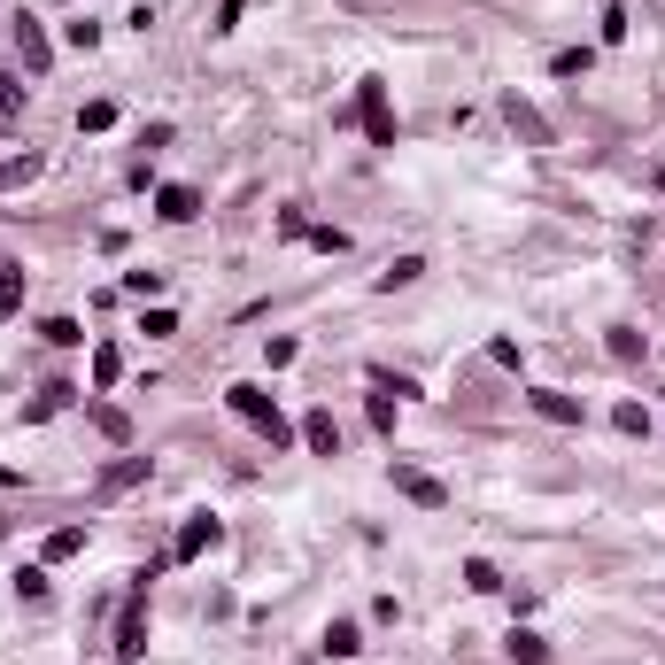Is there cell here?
<instances>
[{
	"label": "cell",
	"instance_id": "cell-1",
	"mask_svg": "<svg viewBox=\"0 0 665 665\" xmlns=\"http://www.w3.org/2000/svg\"><path fill=\"white\" fill-rule=\"evenodd\" d=\"M225 403L240 410V418H248V426H256L263 441H271V457H279V449H294V426H287V410H279V395H271L263 379H240V387H225Z\"/></svg>",
	"mask_w": 665,
	"mask_h": 665
},
{
	"label": "cell",
	"instance_id": "cell-2",
	"mask_svg": "<svg viewBox=\"0 0 665 665\" xmlns=\"http://www.w3.org/2000/svg\"><path fill=\"white\" fill-rule=\"evenodd\" d=\"M387 480H395V495H403V503H418V511H449V488H441L434 472H418L410 457L387 464Z\"/></svg>",
	"mask_w": 665,
	"mask_h": 665
},
{
	"label": "cell",
	"instance_id": "cell-3",
	"mask_svg": "<svg viewBox=\"0 0 665 665\" xmlns=\"http://www.w3.org/2000/svg\"><path fill=\"white\" fill-rule=\"evenodd\" d=\"M356 116H364L372 147H395V116H387V78H356Z\"/></svg>",
	"mask_w": 665,
	"mask_h": 665
},
{
	"label": "cell",
	"instance_id": "cell-4",
	"mask_svg": "<svg viewBox=\"0 0 665 665\" xmlns=\"http://www.w3.org/2000/svg\"><path fill=\"white\" fill-rule=\"evenodd\" d=\"M217 542H225V526L209 519V511H194V519L178 526V542H171V565H194V557H202V550H217Z\"/></svg>",
	"mask_w": 665,
	"mask_h": 665
},
{
	"label": "cell",
	"instance_id": "cell-5",
	"mask_svg": "<svg viewBox=\"0 0 665 665\" xmlns=\"http://www.w3.org/2000/svg\"><path fill=\"white\" fill-rule=\"evenodd\" d=\"M140 480H147V457H116L109 472L93 480V503H116V495H124V488H140Z\"/></svg>",
	"mask_w": 665,
	"mask_h": 665
},
{
	"label": "cell",
	"instance_id": "cell-6",
	"mask_svg": "<svg viewBox=\"0 0 665 665\" xmlns=\"http://www.w3.org/2000/svg\"><path fill=\"white\" fill-rule=\"evenodd\" d=\"M155 217H163V225H194V217H202V194H194V186H155Z\"/></svg>",
	"mask_w": 665,
	"mask_h": 665
},
{
	"label": "cell",
	"instance_id": "cell-7",
	"mask_svg": "<svg viewBox=\"0 0 665 665\" xmlns=\"http://www.w3.org/2000/svg\"><path fill=\"white\" fill-rule=\"evenodd\" d=\"M16 55H24V70H31V78H47V62H55V39H47V31H39V24L24 16V24H16Z\"/></svg>",
	"mask_w": 665,
	"mask_h": 665
},
{
	"label": "cell",
	"instance_id": "cell-8",
	"mask_svg": "<svg viewBox=\"0 0 665 665\" xmlns=\"http://www.w3.org/2000/svg\"><path fill=\"white\" fill-rule=\"evenodd\" d=\"M47 178V155H0V194H24Z\"/></svg>",
	"mask_w": 665,
	"mask_h": 665
},
{
	"label": "cell",
	"instance_id": "cell-9",
	"mask_svg": "<svg viewBox=\"0 0 665 665\" xmlns=\"http://www.w3.org/2000/svg\"><path fill=\"white\" fill-rule=\"evenodd\" d=\"M70 403H78V387H70V379H47V387L24 403V426H39V418H55V410H70Z\"/></svg>",
	"mask_w": 665,
	"mask_h": 665
},
{
	"label": "cell",
	"instance_id": "cell-10",
	"mask_svg": "<svg viewBox=\"0 0 665 665\" xmlns=\"http://www.w3.org/2000/svg\"><path fill=\"white\" fill-rule=\"evenodd\" d=\"M526 403L542 410V418H550V426H580V418H588V410H580V395H557V387H534V395H526Z\"/></svg>",
	"mask_w": 665,
	"mask_h": 665
},
{
	"label": "cell",
	"instance_id": "cell-11",
	"mask_svg": "<svg viewBox=\"0 0 665 665\" xmlns=\"http://www.w3.org/2000/svg\"><path fill=\"white\" fill-rule=\"evenodd\" d=\"M302 441H310V457H341V426H333V410H310V418H302Z\"/></svg>",
	"mask_w": 665,
	"mask_h": 665
},
{
	"label": "cell",
	"instance_id": "cell-12",
	"mask_svg": "<svg viewBox=\"0 0 665 665\" xmlns=\"http://www.w3.org/2000/svg\"><path fill=\"white\" fill-rule=\"evenodd\" d=\"M503 116H511V132H519V140H526V147H550V124H542V116L526 109L519 93H503Z\"/></svg>",
	"mask_w": 665,
	"mask_h": 665
},
{
	"label": "cell",
	"instance_id": "cell-13",
	"mask_svg": "<svg viewBox=\"0 0 665 665\" xmlns=\"http://www.w3.org/2000/svg\"><path fill=\"white\" fill-rule=\"evenodd\" d=\"M24 294H31V271H24V263H0V318H16Z\"/></svg>",
	"mask_w": 665,
	"mask_h": 665
},
{
	"label": "cell",
	"instance_id": "cell-14",
	"mask_svg": "<svg viewBox=\"0 0 665 665\" xmlns=\"http://www.w3.org/2000/svg\"><path fill=\"white\" fill-rule=\"evenodd\" d=\"M503 650H511L519 665H550V642L534 635V627H511V635H503Z\"/></svg>",
	"mask_w": 665,
	"mask_h": 665
},
{
	"label": "cell",
	"instance_id": "cell-15",
	"mask_svg": "<svg viewBox=\"0 0 665 665\" xmlns=\"http://www.w3.org/2000/svg\"><path fill=\"white\" fill-rule=\"evenodd\" d=\"M426 279V256H395L387 271H379V294H395V287H418Z\"/></svg>",
	"mask_w": 665,
	"mask_h": 665
},
{
	"label": "cell",
	"instance_id": "cell-16",
	"mask_svg": "<svg viewBox=\"0 0 665 665\" xmlns=\"http://www.w3.org/2000/svg\"><path fill=\"white\" fill-rule=\"evenodd\" d=\"M356 650H364V627L356 619H333L325 627V658H356Z\"/></svg>",
	"mask_w": 665,
	"mask_h": 665
},
{
	"label": "cell",
	"instance_id": "cell-17",
	"mask_svg": "<svg viewBox=\"0 0 665 665\" xmlns=\"http://www.w3.org/2000/svg\"><path fill=\"white\" fill-rule=\"evenodd\" d=\"M78 550H86V526H55L39 557H47V565H62V557H78Z\"/></svg>",
	"mask_w": 665,
	"mask_h": 665
},
{
	"label": "cell",
	"instance_id": "cell-18",
	"mask_svg": "<svg viewBox=\"0 0 665 665\" xmlns=\"http://www.w3.org/2000/svg\"><path fill=\"white\" fill-rule=\"evenodd\" d=\"M93 426H101V434H109L116 449H132V418H124L116 403H93Z\"/></svg>",
	"mask_w": 665,
	"mask_h": 665
},
{
	"label": "cell",
	"instance_id": "cell-19",
	"mask_svg": "<svg viewBox=\"0 0 665 665\" xmlns=\"http://www.w3.org/2000/svg\"><path fill=\"white\" fill-rule=\"evenodd\" d=\"M116 379H124V356H116V341H101V348H93V395L116 387Z\"/></svg>",
	"mask_w": 665,
	"mask_h": 665
},
{
	"label": "cell",
	"instance_id": "cell-20",
	"mask_svg": "<svg viewBox=\"0 0 665 665\" xmlns=\"http://www.w3.org/2000/svg\"><path fill=\"white\" fill-rule=\"evenodd\" d=\"M464 588H480V596H503V573H495L488 557H464Z\"/></svg>",
	"mask_w": 665,
	"mask_h": 665
},
{
	"label": "cell",
	"instance_id": "cell-21",
	"mask_svg": "<svg viewBox=\"0 0 665 665\" xmlns=\"http://www.w3.org/2000/svg\"><path fill=\"white\" fill-rule=\"evenodd\" d=\"M16 596L24 604H47V565H16Z\"/></svg>",
	"mask_w": 665,
	"mask_h": 665
},
{
	"label": "cell",
	"instance_id": "cell-22",
	"mask_svg": "<svg viewBox=\"0 0 665 665\" xmlns=\"http://www.w3.org/2000/svg\"><path fill=\"white\" fill-rule=\"evenodd\" d=\"M611 356H619V364H635V356H642V333H635V325H611Z\"/></svg>",
	"mask_w": 665,
	"mask_h": 665
},
{
	"label": "cell",
	"instance_id": "cell-23",
	"mask_svg": "<svg viewBox=\"0 0 665 665\" xmlns=\"http://www.w3.org/2000/svg\"><path fill=\"white\" fill-rule=\"evenodd\" d=\"M294 356H302V341H294V333H279V341H263V364H271V372H287Z\"/></svg>",
	"mask_w": 665,
	"mask_h": 665
},
{
	"label": "cell",
	"instance_id": "cell-24",
	"mask_svg": "<svg viewBox=\"0 0 665 665\" xmlns=\"http://www.w3.org/2000/svg\"><path fill=\"white\" fill-rule=\"evenodd\" d=\"M279 240H310V209H302V202L279 209Z\"/></svg>",
	"mask_w": 665,
	"mask_h": 665
},
{
	"label": "cell",
	"instance_id": "cell-25",
	"mask_svg": "<svg viewBox=\"0 0 665 665\" xmlns=\"http://www.w3.org/2000/svg\"><path fill=\"white\" fill-rule=\"evenodd\" d=\"M39 333H47V341H55V348H78V341H86V325H78V318H47V325H39Z\"/></svg>",
	"mask_w": 665,
	"mask_h": 665
},
{
	"label": "cell",
	"instance_id": "cell-26",
	"mask_svg": "<svg viewBox=\"0 0 665 665\" xmlns=\"http://www.w3.org/2000/svg\"><path fill=\"white\" fill-rule=\"evenodd\" d=\"M588 62H596L588 47H565V55H550V70H557V78H588Z\"/></svg>",
	"mask_w": 665,
	"mask_h": 665
},
{
	"label": "cell",
	"instance_id": "cell-27",
	"mask_svg": "<svg viewBox=\"0 0 665 665\" xmlns=\"http://www.w3.org/2000/svg\"><path fill=\"white\" fill-rule=\"evenodd\" d=\"M116 124V101H86V109H78V132H109Z\"/></svg>",
	"mask_w": 665,
	"mask_h": 665
},
{
	"label": "cell",
	"instance_id": "cell-28",
	"mask_svg": "<svg viewBox=\"0 0 665 665\" xmlns=\"http://www.w3.org/2000/svg\"><path fill=\"white\" fill-rule=\"evenodd\" d=\"M611 426H619V434H650V410H642V403H619V410H611Z\"/></svg>",
	"mask_w": 665,
	"mask_h": 665
},
{
	"label": "cell",
	"instance_id": "cell-29",
	"mask_svg": "<svg viewBox=\"0 0 665 665\" xmlns=\"http://www.w3.org/2000/svg\"><path fill=\"white\" fill-rule=\"evenodd\" d=\"M24 78H16V70H0V116H16V109H24Z\"/></svg>",
	"mask_w": 665,
	"mask_h": 665
},
{
	"label": "cell",
	"instance_id": "cell-30",
	"mask_svg": "<svg viewBox=\"0 0 665 665\" xmlns=\"http://www.w3.org/2000/svg\"><path fill=\"white\" fill-rule=\"evenodd\" d=\"M596 31H604V47H619V39H627V8H619V0H611L604 16H596Z\"/></svg>",
	"mask_w": 665,
	"mask_h": 665
},
{
	"label": "cell",
	"instance_id": "cell-31",
	"mask_svg": "<svg viewBox=\"0 0 665 665\" xmlns=\"http://www.w3.org/2000/svg\"><path fill=\"white\" fill-rule=\"evenodd\" d=\"M364 418H372V434H395V395H372V403H364Z\"/></svg>",
	"mask_w": 665,
	"mask_h": 665
},
{
	"label": "cell",
	"instance_id": "cell-32",
	"mask_svg": "<svg viewBox=\"0 0 665 665\" xmlns=\"http://www.w3.org/2000/svg\"><path fill=\"white\" fill-rule=\"evenodd\" d=\"M62 39H70V47H86V55H93V47H101V24H93V16H78V24H62Z\"/></svg>",
	"mask_w": 665,
	"mask_h": 665
},
{
	"label": "cell",
	"instance_id": "cell-33",
	"mask_svg": "<svg viewBox=\"0 0 665 665\" xmlns=\"http://www.w3.org/2000/svg\"><path fill=\"white\" fill-rule=\"evenodd\" d=\"M310 240H318L325 256H348V232L341 225H310Z\"/></svg>",
	"mask_w": 665,
	"mask_h": 665
},
{
	"label": "cell",
	"instance_id": "cell-34",
	"mask_svg": "<svg viewBox=\"0 0 665 665\" xmlns=\"http://www.w3.org/2000/svg\"><path fill=\"white\" fill-rule=\"evenodd\" d=\"M240 8H248V0H225V8H217V31H232V24H240Z\"/></svg>",
	"mask_w": 665,
	"mask_h": 665
},
{
	"label": "cell",
	"instance_id": "cell-35",
	"mask_svg": "<svg viewBox=\"0 0 665 665\" xmlns=\"http://www.w3.org/2000/svg\"><path fill=\"white\" fill-rule=\"evenodd\" d=\"M658 194H665V163H658Z\"/></svg>",
	"mask_w": 665,
	"mask_h": 665
}]
</instances>
